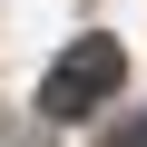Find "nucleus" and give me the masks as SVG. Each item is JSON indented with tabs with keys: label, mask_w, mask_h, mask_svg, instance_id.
<instances>
[{
	"label": "nucleus",
	"mask_w": 147,
	"mask_h": 147,
	"mask_svg": "<svg viewBox=\"0 0 147 147\" xmlns=\"http://www.w3.org/2000/svg\"><path fill=\"white\" fill-rule=\"evenodd\" d=\"M118 88H127V49H118L108 30H88V39H69V49L49 59V79H39V118H98Z\"/></svg>",
	"instance_id": "nucleus-1"
},
{
	"label": "nucleus",
	"mask_w": 147,
	"mask_h": 147,
	"mask_svg": "<svg viewBox=\"0 0 147 147\" xmlns=\"http://www.w3.org/2000/svg\"><path fill=\"white\" fill-rule=\"evenodd\" d=\"M108 147H147V127H118V137H108Z\"/></svg>",
	"instance_id": "nucleus-2"
}]
</instances>
